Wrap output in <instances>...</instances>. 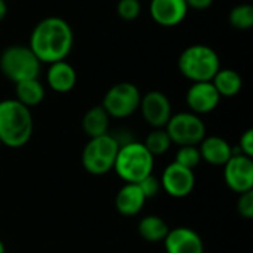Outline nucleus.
I'll return each instance as SVG.
<instances>
[{"mask_svg":"<svg viewBox=\"0 0 253 253\" xmlns=\"http://www.w3.org/2000/svg\"><path fill=\"white\" fill-rule=\"evenodd\" d=\"M74 46L71 25L61 16H47L36 24L30 34L28 47L40 62L64 61Z\"/></svg>","mask_w":253,"mask_h":253,"instance_id":"obj_1","label":"nucleus"},{"mask_svg":"<svg viewBox=\"0 0 253 253\" xmlns=\"http://www.w3.org/2000/svg\"><path fill=\"white\" fill-rule=\"evenodd\" d=\"M34 122L30 108L13 99L0 101V141L4 147L21 148L33 135Z\"/></svg>","mask_w":253,"mask_h":253,"instance_id":"obj_2","label":"nucleus"},{"mask_svg":"<svg viewBox=\"0 0 253 253\" xmlns=\"http://www.w3.org/2000/svg\"><path fill=\"white\" fill-rule=\"evenodd\" d=\"M221 68L218 52L208 44H191L185 47L178 58L179 73L193 83L212 82Z\"/></svg>","mask_w":253,"mask_h":253,"instance_id":"obj_3","label":"nucleus"},{"mask_svg":"<svg viewBox=\"0 0 253 253\" xmlns=\"http://www.w3.org/2000/svg\"><path fill=\"white\" fill-rule=\"evenodd\" d=\"M154 157L142 142L129 141L120 145L114 168L116 173L126 184H138L153 173Z\"/></svg>","mask_w":253,"mask_h":253,"instance_id":"obj_4","label":"nucleus"},{"mask_svg":"<svg viewBox=\"0 0 253 253\" xmlns=\"http://www.w3.org/2000/svg\"><path fill=\"white\" fill-rule=\"evenodd\" d=\"M42 62L28 47V44H10L0 53V71L13 82L39 79Z\"/></svg>","mask_w":253,"mask_h":253,"instance_id":"obj_5","label":"nucleus"},{"mask_svg":"<svg viewBox=\"0 0 253 253\" xmlns=\"http://www.w3.org/2000/svg\"><path fill=\"white\" fill-rule=\"evenodd\" d=\"M120 144L110 133L96 138H89L87 144L82 151L83 169L95 176L108 173L114 168Z\"/></svg>","mask_w":253,"mask_h":253,"instance_id":"obj_6","label":"nucleus"},{"mask_svg":"<svg viewBox=\"0 0 253 253\" xmlns=\"http://www.w3.org/2000/svg\"><path fill=\"white\" fill-rule=\"evenodd\" d=\"M141 92L130 82H119L113 84L102 99V108L113 119H127L139 108Z\"/></svg>","mask_w":253,"mask_h":253,"instance_id":"obj_7","label":"nucleus"},{"mask_svg":"<svg viewBox=\"0 0 253 253\" xmlns=\"http://www.w3.org/2000/svg\"><path fill=\"white\" fill-rule=\"evenodd\" d=\"M165 129L172 144L178 147L199 145L206 136V126L202 117L191 111L172 114Z\"/></svg>","mask_w":253,"mask_h":253,"instance_id":"obj_8","label":"nucleus"},{"mask_svg":"<svg viewBox=\"0 0 253 253\" xmlns=\"http://www.w3.org/2000/svg\"><path fill=\"white\" fill-rule=\"evenodd\" d=\"M224 181L227 187L237 193L253 190V160L240 153H234L224 165Z\"/></svg>","mask_w":253,"mask_h":253,"instance_id":"obj_9","label":"nucleus"},{"mask_svg":"<svg viewBox=\"0 0 253 253\" xmlns=\"http://www.w3.org/2000/svg\"><path fill=\"white\" fill-rule=\"evenodd\" d=\"M138 110L141 111L142 119L153 129L165 127L173 114L170 99L160 90H150L142 95Z\"/></svg>","mask_w":253,"mask_h":253,"instance_id":"obj_10","label":"nucleus"},{"mask_svg":"<svg viewBox=\"0 0 253 253\" xmlns=\"http://www.w3.org/2000/svg\"><path fill=\"white\" fill-rule=\"evenodd\" d=\"M162 190L173 199H184L190 196L196 187L194 170L187 169L178 163H170L160 178Z\"/></svg>","mask_w":253,"mask_h":253,"instance_id":"obj_11","label":"nucleus"},{"mask_svg":"<svg viewBox=\"0 0 253 253\" xmlns=\"http://www.w3.org/2000/svg\"><path fill=\"white\" fill-rule=\"evenodd\" d=\"M185 101L191 113L202 116L212 113L219 105L221 96L212 82H197L188 87Z\"/></svg>","mask_w":253,"mask_h":253,"instance_id":"obj_12","label":"nucleus"},{"mask_svg":"<svg viewBox=\"0 0 253 253\" xmlns=\"http://www.w3.org/2000/svg\"><path fill=\"white\" fill-rule=\"evenodd\" d=\"M188 6L185 0H151L150 16L151 19L166 28L176 27L184 22L188 15Z\"/></svg>","mask_w":253,"mask_h":253,"instance_id":"obj_13","label":"nucleus"},{"mask_svg":"<svg viewBox=\"0 0 253 253\" xmlns=\"http://www.w3.org/2000/svg\"><path fill=\"white\" fill-rule=\"evenodd\" d=\"M163 245L166 253H205V243L200 234L188 227L169 230Z\"/></svg>","mask_w":253,"mask_h":253,"instance_id":"obj_14","label":"nucleus"},{"mask_svg":"<svg viewBox=\"0 0 253 253\" xmlns=\"http://www.w3.org/2000/svg\"><path fill=\"white\" fill-rule=\"evenodd\" d=\"M46 82L47 86L56 93L71 92L77 84L76 68L65 59L52 62L49 64V68L46 71Z\"/></svg>","mask_w":253,"mask_h":253,"instance_id":"obj_15","label":"nucleus"},{"mask_svg":"<svg viewBox=\"0 0 253 253\" xmlns=\"http://www.w3.org/2000/svg\"><path fill=\"white\" fill-rule=\"evenodd\" d=\"M199 151L202 160L212 166H224L234 154V148L221 136H205L199 144Z\"/></svg>","mask_w":253,"mask_h":253,"instance_id":"obj_16","label":"nucleus"},{"mask_svg":"<svg viewBox=\"0 0 253 253\" xmlns=\"http://www.w3.org/2000/svg\"><path fill=\"white\" fill-rule=\"evenodd\" d=\"M145 202L138 184H125L116 196V209L123 216H135L144 209Z\"/></svg>","mask_w":253,"mask_h":253,"instance_id":"obj_17","label":"nucleus"},{"mask_svg":"<svg viewBox=\"0 0 253 253\" xmlns=\"http://www.w3.org/2000/svg\"><path fill=\"white\" fill-rule=\"evenodd\" d=\"M212 84L221 98H233L242 92L243 77L233 68H219V71L212 79Z\"/></svg>","mask_w":253,"mask_h":253,"instance_id":"obj_18","label":"nucleus"},{"mask_svg":"<svg viewBox=\"0 0 253 253\" xmlns=\"http://www.w3.org/2000/svg\"><path fill=\"white\" fill-rule=\"evenodd\" d=\"M44 96L46 90L39 79H28L15 83V99L27 108L40 105Z\"/></svg>","mask_w":253,"mask_h":253,"instance_id":"obj_19","label":"nucleus"},{"mask_svg":"<svg viewBox=\"0 0 253 253\" xmlns=\"http://www.w3.org/2000/svg\"><path fill=\"white\" fill-rule=\"evenodd\" d=\"M110 116L102 108V105H95L89 108L82 119V129L89 138H96L108 133Z\"/></svg>","mask_w":253,"mask_h":253,"instance_id":"obj_20","label":"nucleus"},{"mask_svg":"<svg viewBox=\"0 0 253 253\" xmlns=\"http://www.w3.org/2000/svg\"><path fill=\"white\" fill-rule=\"evenodd\" d=\"M169 225L166 221L157 215H147L138 224V233L142 240L148 243H159L163 242L169 233Z\"/></svg>","mask_w":253,"mask_h":253,"instance_id":"obj_21","label":"nucleus"},{"mask_svg":"<svg viewBox=\"0 0 253 253\" xmlns=\"http://www.w3.org/2000/svg\"><path fill=\"white\" fill-rule=\"evenodd\" d=\"M142 144L150 151V154L153 157H156V156H163L165 153H168L172 145V141H170L166 129L160 127V129H153L147 135V138Z\"/></svg>","mask_w":253,"mask_h":253,"instance_id":"obj_22","label":"nucleus"},{"mask_svg":"<svg viewBox=\"0 0 253 253\" xmlns=\"http://www.w3.org/2000/svg\"><path fill=\"white\" fill-rule=\"evenodd\" d=\"M228 22L236 30H251L253 27V6L249 3H240L234 6L228 13Z\"/></svg>","mask_w":253,"mask_h":253,"instance_id":"obj_23","label":"nucleus"},{"mask_svg":"<svg viewBox=\"0 0 253 253\" xmlns=\"http://www.w3.org/2000/svg\"><path fill=\"white\" fill-rule=\"evenodd\" d=\"M202 162V156L199 151V145H185L179 147L175 154V163L194 170Z\"/></svg>","mask_w":253,"mask_h":253,"instance_id":"obj_24","label":"nucleus"},{"mask_svg":"<svg viewBox=\"0 0 253 253\" xmlns=\"http://www.w3.org/2000/svg\"><path fill=\"white\" fill-rule=\"evenodd\" d=\"M117 15L123 21H135L142 10L141 1L139 0H119L117 3Z\"/></svg>","mask_w":253,"mask_h":253,"instance_id":"obj_25","label":"nucleus"},{"mask_svg":"<svg viewBox=\"0 0 253 253\" xmlns=\"http://www.w3.org/2000/svg\"><path fill=\"white\" fill-rule=\"evenodd\" d=\"M237 212L243 219L251 221L253 218V190L242 193L237 200Z\"/></svg>","mask_w":253,"mask_h":253,"instance_id":"obj_26","label":"nucleus"},{"mask_svg":"<svg viewBox=\"0 0 253 253\" xmlns=\"http://www.w3.org/2000/svg\"><path fill=\"white\" fill-rule=\"evenodd\" d=\"M142 194L145 196V199H153L159 194V191L162 190V184H160V179H157L153 173L148 175L147 178H144L141 182H138Z\"/></svg>","mask_w":253,"mask_h":253,"instance_id":"obj_27","label":"nucleus"},{"mask_svg":"<svg viewBox=\"0 0 253 253\" xmlns=\"http://www.w3.org/2000/svg\"><path fill=\"white\" fill-rule=\"evenodd\" d=\"M239 148L234 150V153H240L243 156H248V157H253V130L252 129H248L243 132V135L240 136V141H239Z\"/></svg>","mask_w":253,"mask_h":253,"instance_id":"obj_28","label":"nucleus"},{"mask_svg":"<svg viewBox=\"0 0 253 253\" xmlns=\"http://www.w3.org/2000/svg\"><path fill=\"white\" fill-rule=\"evenodd\" d=\"M188 9H194V10H206L212 6L213 0H185Z\"/></svg>","mask_w":253,"mask_h":253,"instance_id":"obj_29","label":"nucleus"},{"mask_svg":"<svg viewBox=\"0 0 253 253\" xmlns=\"http://www.w3.org/2000/svg\"><path fill=\"white\" fill-rule=\"evenodd\" d=\"M7 15V4L4 0H0V22L6 18Z\"/></svg>","mask_w":253,"mask_h":253,"instance_id":"obj_30","label":"nucleus"},{"mask_svg":"<svg viewBox=\"0 0 253 253\" xmlns=\"http://www.w3.org/2000/svg\"><path fill=\"white\" fill-rule=\"evenodd\" d=\"M0 253H6V246L1 240H0Z\"/></svg>","mask_w":253,"mask_h":253,"instance_id":"obj_31","label":"nucleus"},{"mask_svg":"<svg viewBox=\"0 0 253 253\" xmlns=\"http://www.w3.org/2000/svg\"><path fill=\"white\" fill-rule=\"evenodd\" d=\"M1 147H3V144H1V141H0V150H1Z\"/></svg>","mask_w":253,"mask_h":253,"instance_id":"obj_32","label":"nucleus"}]
</instances>
